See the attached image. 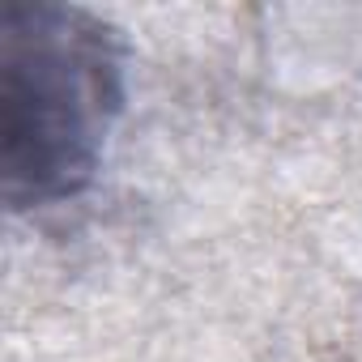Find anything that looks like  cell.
Returning <instances> with one entry per match:
<instances>
[{"instance_id": "obj_1", "label": "cell", "mask_w": 362, "mask_h": 362, "mask_svg": "<svg viewBox=\"0 0 362 362\" xmlns=\"http://www.w3.org/2000/svg\"><path fill=\"white\" fill-rule=\"evenodd\" d=\"M124 107V56L107 22L69 5H9L0 30V175L13 209L73 201Z\"/></svg>"}]
</instances>
